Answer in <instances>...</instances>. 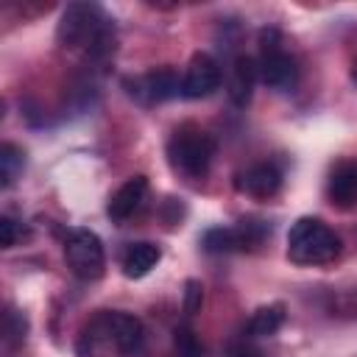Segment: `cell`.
I'll return each mask as SVG.
<instances>
[{
  "instance_id": "obj_1",
  "label": "cell",
  "mask_w": 357,
  "mask_h": 357,
  "mask_svg": "<svg viewBox=\"0 0 357 357\" xmlns=\"http://www.w3.org/2000/svg\"><path fill=\"white\" fill-rule=\"evenodd\" d=\"M56 39L61 47H86L92 56H106L114 47L112 25L103 17V11L92 3H73L61 14V22L56 28Z\"/></svg>"
},
{
  "instance_id": "obj_2",
  "label": "cell",
  "mask_w": 357,
  "mask_h": 357,
  "mask_svg": "<svg viewBox=\"0 0 357 357\" xmlns=\"http://www.w3.org/2000/svg\"><path fill=\"white\" fill-rule=\"evenodd\" d=\"M340 254V237L318 218H298L287 231V257L298 265H324Z\"/></svg>"
},
{
  "instance_id": "obj_3",
  "label": "cell",
  "mask_w": 357,
  "mask_h": 357,
  "mask_svg": "<svg viewBox=\"0 0 357 357\" xmlns=\"http://www.w3.org/2000/svg\"><path fill=\"white\" fill-rule=\"evenodd\" d=\"M167 153H170L173 167H178L184 176L201 178V176H206V170H209V165H212L215 139H212L206 131H201V128L184 126V128H178V131L170 137Z\"/></svg>"
},
{
  "instance_id": "obj_4",
  "label": "cell",
  "mask_w": 357,
  "mask_h": 357,
  "mask_svg": "<svg viewBox=\"0 0 357 357\" xmlns=\"http://www.w3.org/2000/svg\"><path fill=\"white\" fill-rule=\"evenodd\" d=\"M89 329L98 332V335H92V337H103L106 343H112V346H114L120 354H126V357L139 354L142 346H145L142 321L134 318V315H128V312H103V315H98V318L92 321Z\"/></svg>"
},
{
  "instance_id": "obj_5",
  "label": "cell",
  "mask_w": 357,
  "mask_h": 357,
  "mask_svg": "<svg viewBox=\"0 0 357 357\" xmlns=\"http://www.w3.org/2000/svg\"><path fill=\"white\" fill-rule=\"evenodd\" d=\"M64 259L78 279H98L106 265L100 237L89 229H73L64 240Z\"/></svg>"
},
{
  "instance_id": "obj_6",
  "label": "cell",
  "mask_w": 357,
  "mask_h": 357,
  "mask_svg": "<svg viewBox=\"0 0 357 357\" xmlns=\"http://www.w3.org/2000/svg\"><path fill=\"white\" fill-rule=\"evenodd\" d=\"M220 86V67L209 53H195L181 75V95L190 100L206 98Z\"/></svg>"
},
{
  "instance_id": "obj_7",
  "label": "cell",
  "mask_w": 357,
  "mask_h": 357,
  "mask_svg": "<svg viewBox=\"0 0 357 357\" xmlns=\"http://www.w3.org/2000/svg\"><path fill=\"white\" fill-rule=\"evenodd\" d=\"M259 64V81L271 89H279V92H287L298 84V64L293 56H287L282 47L276 50H262V59L257 61Z\"/></svg>"
},
{
  "instance_id": "obj_8",
  "label": "cell",
  "mask_w": 357,
  "mask_h": 357,
  "mask_svg": "<svg viewBox=\"0 0 357 357\" xmlns=\"http://www.w3.org/2000/svg\"><path fill=\"white\" fill-rule=\"evenodd\" d=\"M134 86L137 89H131V95H137L148 103H162V100L181 95V81H178L176 70H170V67H162V70H153V73L137 78Z\"/></svg>"
},
{
  "instance_id": "obj_9",
  "label": "cell",
  "mask_w": 357,
  "mask_h": 357,
  "mask_svg": "<svg viewBox=\"0 0 357 357\" xmlns=\"http://www.w3.org/2000/svg\"><path fill=\"white\" fill-rule=\"evenodd\" d=\"M259 81V64L251 56H237L231 70H229V84H226V95L234 106H245L251 100L254 84Z\"/></svg>"
},
{
  "instance_id": "obj_10",
  "label": "cell",
  "mask_w": 357,
  "mask_h": 357,
  "mask_svg": "<svg viewBox=\"0 0 357 357\" xmlns=\"http://www.w3.org/2000/svg\"><path fill=\"white\" fill-rule=\"evenodd\" d=\"M279 184H282V173L268 162L251 165L245 173L237 176V190H243L251 198H271L276 195Z\"/></svg>"
},
{
  "instance_id": "obj_11",
  "label": "cell",
  "mask_w": 357,
  "mask_h": 357,
  "mask_svg": "<svg viewBox=\"0 0 357 357\" xmlns=\"http://www.w3.org/2000/svg\"><path fill=\"white\" fill-rule=\"evenodd\" d=\"M145 192H148V178L145 176H134L128 178L112 198H109V218L112 220H128L145 201Z\"/></svg>"
},
{
  "instance_id": "obj_12",
  "label": "cell",
  "mask_w": 357,
  "mask_h": 357,
  "mask_svg": "<svg viewBox=\"0 0 357 357\" xmlns=\"http://www.w3.org/2000/svg\"><path fill=\"white\" fill-rule=\"evenodd\" d=\"M159 259H162L159 245H153V243H134L123 254V273L128 279H142L145 273H151L159 265Z\"/></svg>"
},
{
  "instance_id": "obj_13",
  "label": "cell",
  "mask_w": 357,
  "mask_h": 357,
  "mask_svg": "<svg viewBox=\"0 0 357 357\" xmlns=\"http://www.w3.org/2000/svg\"><path fill=\"white\" fill-rule=\"evenodd\" d=\"M329 198L340 209H349L357 204V162L340 165L329 178Z\"/></svg>"
},
{
  "instance_id": "obj_14",
  "label": "cell",
  "mask_w": 357,
  "mask_h": 357,
  "mask_svg": "<svg viewBox=\"0 0 357 357\" xmlns=\"http://www.w3.org/2000/svg\"><path fill=\"white\" fill-rule=\"evenodd\" d=\"M282 324H284V307L282 304H268V307L254 310L245 329L254 337H268V335H276L282 329Z\"/></svg>"
},
{
  "instance_id": "obj_15",
  "label": "cell",
  "mask_w": 357,
  "mask_h": 357,
  "mask_svg": "<svg viewBox=\"0 0 357 357\" xmlns=\"http://www.w3.org/2000/svg\"><path fill=\"white\" fill-rule=\"evenodd\" d=\"M22 167H25V153L14 142L0 145V178H3V187H11L20 178Z\"/></svg>"
},
{
  "instance_id": "obj_16",
  "label": "cell",
  "mask_w": 357,
  "mask_h": 357,
  "mask_svg": "<svg viewBox=\"0 0 357 357\" xmlns=\"http://www.w3.org/2000/svg\"><path fill=\"white\" fill-rule=\"evenodd\" d=\"M201 243H204V248H206L209 254H229V251H237V248H240V237H237L234 226H231V229H223V226L209 229Z\"/></svg>"
},
{
  "instance_id": "obj_17",
  "label": "cell",
  "mask_w": 357,
  "mask_h": 357,
  "mask_svg": "<svg viewBox=\"0 0 357 357\" xmlns=\"http://www.w3.org/2000/svg\"><path fill=\"white\" fill-rule=\"evenodd\" d=\"M173 346H176V357H204V346L190 326H178L173 332Z\"/></svg>"
},
{
  "instance_id": "obj_18",
  "label": "cell",
  "mask_w": 357,
  "mask_h": 357,
  "mask_svg": "<svg viewBox=\"0 0 357 357\" xmlns=\"http://www.w3.org/2000/svg\"><path fill=\"white\" fill-rule=\"evenodd\" d=\"M234 231H237V237H240V248H254V245H259V243L265 240L268 226H265L262 220L248 218V220H240V223L234 226Z\"/></svg>"
},
{
  "instance_id": "obj_19",
  "label": "cell",
  "mask_w": 357,
  "mask_h": 357,
  "mask_svg": "<svg viewBox=\"0 0 357 357\" xmlns=\"http://www.w3.org/2000/svg\"><path fill=\"white\" fill-rule=\"evenodd\" d=\"M3 332H6V340H8V343H20V340H25L28 324H25V318H22L20 312L8 310V312H6V326H3Z\"/></svg>"
},
{
  "instance_id": "obj_20",
  "label": "cell",
  "mask_w": 357,
  "mask_h": 357,
  "mask_svg": "<svg viewBox=\"0 0 357 357\" xmlns=\"http://www.w3.org/2000/svg\"><path fill=\"white\" fill-rule=\"evenodd\" d=\"M201 304H204V287H201V282L198 279H187V284H184V312L187 315H195L201 310Z\"/></svg>"
},
{
  "instance_id": "obj_21",
  "label": "cell",
  "mask_w": 357,
  "mask_h": 357,
  "mask_svg": "<svg viewBox=\"0 0 357 357\" xmlns=\"http://www.w3.org/2000/svg\"><path fill=\"white\" fill-rule=\"evenodd\" d=\"M17 234H20L17 220H11V218H0V243H3V248H11V245L17 243Z\"/></svg>"
},
{
  "instance_id": "obj_22",
  "label": "cell",
  "mask_w": 357,
  "mask_h": 357,
  "mask_svg": "<svg viewBox=\"0 0 357 357\" xmlns=\"http://www.w3.org/2000/svg\"><path fill=\"white\" fill-rule=\"evenodd\" d=\"M234 357H262V354L251 346H240V349H234Z\"/></svg>"
}]
</instances>
